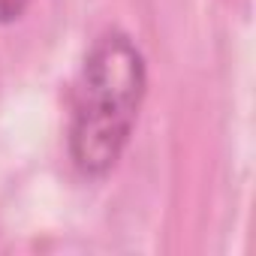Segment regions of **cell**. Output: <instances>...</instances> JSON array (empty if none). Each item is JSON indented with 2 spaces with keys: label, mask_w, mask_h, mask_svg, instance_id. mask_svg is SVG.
Listing matches in <instances>:
<instances>
[{
  "label": "cell",
  "mask_w": 256,
  "mask_h": 256,
  "mask_svg": "<svg viewBox=\"0 0 256 256\" xmlns=\"http://www.w3.org/2000/svg\"><path fill=\"white\" fill-rule=\"evenodd\" d=\"M28 6V0H0V22H16Z\"/></svg>",
  "instance_id": "obj_2"
},
{
  "label": "cell",
  "mask_w": 256,
  "mask_h": 256,
  "mask_svg": "<svg viewBox=\"0 0 256 256\" xmlns=\"http://www.w3.org/2000/svg\"><path fill=\"white\" fill-rule=\"evenodd\" d=\"M145 88V58L126 34L112 30L90 46L70 118V154L88 178H102L118 166L136 126Z\"/></svg>",
  "instance_id": "obj_1"
}]
</instances>
